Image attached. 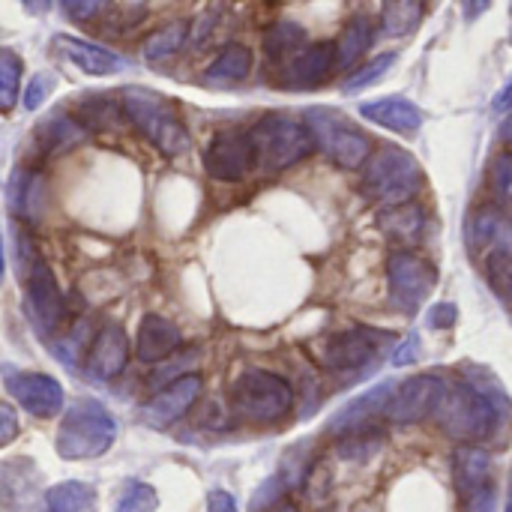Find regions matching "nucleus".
Listing matches in <instances>:
<instances>
[{
    "mask_svg": "<svg viewBox=\"0 0 512 512\" xmlns=\"http://www.w3.org/2000/svg\"><path fill=\"white\" fill-rule=\"evenodd\" d=\"M468 381L447 384L444 402L435 414L438 426L459 441H486L501 426L504 417L512 423V402L489 369H465Z\"/></svg>",
    "mask_w": 512,
    "mask_h": 512,
    "instance_id": "nucleus-1",
    "label": "nucleus"
},
{
    "mask_svg": "<svg viewBox=\"0 0 512 512\" xmlns=\"http://www.w3.org/2000/svg\"><path fill=\"white\" fill-rule=\"evenodd\" d=\"M117 441V420L96 399H75L57 429V453L66 462H87L105 456Z\"/></svg>",
    "mask_w": 512,
    "mask_h": 512,
    "instance_id": "nucleus-2",
    "label": "nucleus"
},
{
    "mask_svg": "<svg viewBox=\"0 0 512 512\" xmlns=\"http://www.w3.org/2000/svg\"><path fill=\"white\" fill-rule=\"evenodd\" d=\"M120 108L126 114V120L165 156H180L192 147V138L180 120V114L174 111V105L147 87H126L120 96Z\"/></svg>",
    "mask_w": 512,
    "mask_h": 512,
    "instance_id": "nucleus-3",
    "label": "nucleus"
},
{
    "mask_svg": "<svg viewBox=\"0 0 512 512\" xmlns=\"http://www.w3.org/2000/svg\"><path fill=\"white\" fill-rule=\"evenodd\" d=\"M360 186H363L366 198H372L384 207L405 204L420 192L423 168L408 150H402L396 144H384L363 165V183Z\"/></svg>",
    "mask_w": 512,
    "mask_h": 512,
    "instance_id": "nucleus-4",
    "label": "nucleus"
},
{
    "mask_svg": "<svg viewBox=\"0 0 512 512\" xmlns=\"http://www.w3.org/2000/svg\"><path fill=\"white\" fill-rule=\"evenodd\" d=\"M294 405L291 384L267 369H246L231 387V408L240 420L255 426L279 423Z\"/></svg>",
    "mask_w": 512,
    "mask_h": 512,
    "instance_id": "nucleus-5",
    "label": "nucleus"
},
{
    "mask_svg": "<svg viewBox=\"0 0 512 512\" xmlns=\"http://www.w3.org/2000/svg\"><path fill=\"white\" fill-rule=\"evenodd\" d=\"M249 132L255 141L258 168H264L270 174L303 162L315 147L309 126L288 114H264Z\"/></svg>",
    "mask_w": 512,
    "mask_h": 512,
    "instance_id": "nucleus-6",
    "label": "nucleus"
},
{
    "mask_svg": "<svg viewBox=\"0 0 512 512\" xmlns=\"http://www.w3.org/2000/svg\"><path fill=\"white\" fill-rule=\"evenodd\" d=\"M306 126L315 138V147L336 162L339 168H360L372 156V141L366 132H360L342 111L336 108H309Z\"/></svg>",
    "mask_w": 512,
    "mask_h": 512,
    "instance_id": "nucleus-7",
    "label": "nucleus"
},
{
    "mask_svg": "<svg viewBox=\"0 0 512 512\" xmlns=\"http://www.w3.org/2000/svg\"><path fill=\"white\" fill-rule=\"evenodd\" d=\"M387 282H390V303L399 312L414 315L429 300L438 273L432 261L420 258L417 252L399 249L387 258Z\"/></svg>",
    "mask_w": 512,
    "mask_h": 512,
    "instance_id": "nucleus-8",
    "label": "nucleus"
},
{
    "mask_svg": "<svg viewBox=\"0 0 512 512\" xmlns=\"http://www.w3.org/2000/svg\"><path fill=\"white\" fill-rule=\"evenodd\" d=\"M18 276L27 291V309H30L33 324L42 330V336H54L69 321V306H66V297L60 294L57 279L48 270L45 258L39 255L36 261L21 267Z\"/></svg>",
    "mask_w": 512,
    "mask_h": 512,
    "instance_id": "nucleus-9",
    "label": "nucleus"
},
{
    "mask_svg": "<svg viewBox=\"0 0 512 512\" xmlns=\"http://www.w3.org/2000/svg\"><path fill=\"white\" fill-rule=\"evenodd\" d=\"M258 165L255 141L252 132L240 129H222L210 138L204 150V168L213 180H243L252 168Z\"/></svg>",
    "mask_w": 512,
    "mask_h": 512,
    "instance_id": "nucleus-10",
    "label": "nucleus"
},
{
    "mask_svg": "<svg viewBox=\"0 0 512 512\" xmlns=\"http://www.w3.org/2000/svg\"><path fill=\"white\" fill-rule=\"evenodd\" d=\"M447 384L438 375H414L402 381L390 399L387 417L393 423H420L426 417H435L444 402Z\"/></svg>",
    "mask_w": 512,
    "mask_h": 512,
    "instance_id": "nucleus-11",
    "label": "nucleus"
},
{
    "mask_svg": "<svg viewBox=\"0 0 512 512\" xmlns=\"http://www.w3.org/2000/svg\"><path fill=\"white\" fill-rule=\"evenodd\" d=\"M6 393L30 414L39 420H48L63 411V387L57 378L45 372H15L6 369Z\"/></svg>",
    "mask_w": 512,
    "mask_h": 512,
    "instance_id": "nucleus-12",
    "label": "nucleus"
},
{
    "mask_svg": "<svg viewBox=\"0 0 512 512\" xmlns=\"http://www.w3.org/2000/svg\"><path fill=\"white\" fill-rule=\"evenodd\" d=\"M204 381L201 375H180L177 381H171L168 387H162L144 408H141V420L150 429H168L171 423H177L201 396Z\"/></svg>",
    "mask_w": 512,
    "mask_h": 512,
    "instance_id": "nucleus-13",
    "label": "nucleus"
},
{
    "mask_svg": "<svg viewBox=\"0 0 512 512\" xmlns=\"http://www.w3.org/2000/svg\"><path fill=\"white\" fill-rule=\"evenodd\" d=\"M381 351V333L348 330L327 342V366L339 375H357L375 363Z\"/></svg>",
    "mask_w": 512,
    "mask_h": 512,
    "instance_id": "nucleus-14",
    "label": "nucleus"
},
{
    "mask_svg": "<svg viewBox=\"0 0 512 512\" xmlns=\"http://www.w3.org/2000/svg\"><path fill=\"white\" fill-rule=\"evenodd\" d=\"M393 393H396V384H393V381H384V384L366 390L363 396H357L354 402H348V405L330 420V432L345 438V435H357V432L375 429V420H378V417H387V408H390Z\"/></svg>",
    "mask_w": 512,
    "mask_h": 512,
    "instance_id": "nucleus-15",
    "label": "nucleus"
},
{
    "mask_svg": "<svg viewBox=\"0 0 512 512\" xmlns=\"http://www.w3.org/2000/svg\"><path fill=\"white\" fill-rule=\"evenodd\" d=\"M468 243L474 252L495 261L512 258V219L495 207H483L468 219Z\"/></svg>",
    "mask_w": 512,
    "mask_h": 512,
    "instance_id": "nucleus-16",
    "label": "nucleus"
},
{
    "mask_svg": "<svg viewBox=\"0 0 512 512\" xmlns=\"http://www.w3.org/2000/svg\"><path fill=\"white\" fill-rule=\"evenodd\" d=\"M126 360H129V342H126L123 327L120 324H105L93 336L90 351H87V372H90V378L114 381L126 369Z\"/></svg>",
    "mask_w": 512,
    "mask_h": 512,
    "instance_id": "nucleus-17",
    "label": "nucleus"
},
{
    "mask_svg": "<svg viewBox=\"0 0 512 512\" xmlns=\"http://www.w3.org/2000/svg\"><path fill=\"white\" fill-rule=\"evenodd\" d=\"M51 45H54V51L60 57H66L69 63H75L87 75H117V72L126 69V60L120 54H114V51H108V48H102L96 42H84L78 36L57 33L51 39Z\"/></svg>",
    "mask_w": 512,
    "mask_h": 512,
    "instance_id": "nucleus-18",
    "label": "nucleus"
},
{
    "mask_svg": "<svg viewBox=\"0 0 512 512\" xmlns=\"http://www.w3.org/2000/svg\"><path fill=\"white\" fill-rule=\"evenodd\" d=\"M135 351H138V360L153 366V363H162L168 357H174L183 345V336H180V327L162 315H144L141 324H138V339H135Z\"/></svg>",
    "mask_w": 512,
    "mask_h": 512,
    "instance_id": "nucleus-19",
    "label": "nucleus"
},
{
    "mask_svg": "<svg viewBox=\"0 0 512 512\" xmlns=\"http://www.w3.org/2000/svg\"><path fill=\"white\" fill-rule=\"evenodd\" d=\"M360 114L390 132L399 135H417L423 126V111L405 99V96H381V99H369L360 105Z\"/></svg>",
    "mask_w": 512,
    "mask_h": 512,
    "instance_id": "nucleus-20",
    "label": "nucleus"
},
{
    "mask_svg": "<svg viewBox=\"0 0 512 512\" xmlns=\"http://www.w3.org/2000/svg\"><path fill=\"white\" fill-rule=\"evenodd\" d=\"M336 66V45L333 42H315L306 45L285 69V78L291 87H312L324 81Z\"/></svg>",
    "mask_w": 512,
    "mask_h": 512,
    "instance_id": "nucleus-21",
    "label": "nucleus"
},
{
    "mask_svg": "<svg viewBox=\"0 0 512 512\" xmlns=\"http://www.w3.org/2000/svg\"><path fill=\"white\" fill-rule=\"evenodd\" d=\"M453 477H456V492L459 498H471L474 492L486 489L489 486V477H492V459L486 450L474 447V444H465L456 450V459H453Z\"/></svg>",
    "mask_w": 512,
    "mask_h": 512,
    "instance_id": "nucleus-22",
    "label": "nucleus"
},
{
    "mask_svg": "<svg viewBox=\"0 0 512 512\" xmlns=\"http://www.w3.org/2000/svg\"><path fill=\"white\" fill-rule=\"evenodd\" d=\"M378 228H381L390 240H396V243H402V246H414V243L423 237V231H426V213H423V207L414 204V201L393 204V207H384V210H381Z\"/></svg>",
    "mask_w": 512,
    "mask_h": 512,
    "instance_id": "nucleus-23",
    "label": "nucleus"
},
{
    "mask_svg": "<svg viewBox=\"0 0 512 512\" xmlns=\"http://www.w3.org/2000/svg\"><path fill=\"white\" fill-rule=\"evenodd\" d=\"M45 201H48V189H45V180L39 174H15L9 180V210L24 219V222H36L45 210Z\"/></svg>",
    "mask_w": 512,
    "mask_h": 512,
    "instance_id": "nucleus-24",
    "label": "nucleus"
},
{
    "mask_svg": "<svg viewBox=\"0 0 512 512\" xmlns=\"http://www.w3.org/2000/svg\"><path fill=\"white\" fill-rule=\"evenodd\" d=\"M369 45H372V21L366 15H354L336 42V66L339 69L357 66L360 57L369 51Z\"/></svg>",
    "mask_w": 512,
    "mask_h": 512,
    "instance_id": "nucleus-25",
    "label": "nucleus"
},
{
    "mask_svg": "<svg viewBox=\"0 0 512 512\" xmlns=\"http://www.w3.org/2000/svg\"><path fill=\"white\" fill-rule=\"evenodd\" d=\"M249 69H252V51L246 45L231 42L216 54V60L207 66L204 78L213 84H234V81H243L249 75Z\"/></svg>",
    "mask_w": 512,
    "mask_h": 512,
    "instance_id": "nucleus-26",
    "label": "nucleus"
},
{
    "mask_svg": "<svg viewBox=\"0 0 512 512\" xmlns=\"http://www.w3.org/2000/svg\"><path fill=\"white\" fill-rule=\"evenodd\" d=\"M303 48H306V30L294 21H276L264 33V54L273 63H282V60L291 63Z\"/></svg>",
    "mask_w": 512,
    "mask_h": 512,
    "instance_id": "nucleus-27",
    "label": "nucleus"
},
{
    "mask_svg": "<svg viewBox=\"0 0 512 512\" xmlns=\"http://www.w3.org/2000/svg\"><path fill=\"white\" fill-rule=\"evenodd\" d=\"M36 138H39L42 150H66V147L81 144L87 138V129H84V123H78L69 114H51L48 120L39 123Z\"/></svg>",
    "mask_w": 512,
    "mask_h": 512,
    "instance_id": "nucleus-28",
    "label": "nucleus"
},
{
    "mask_svg": "<svg viewBox=\"0 0 512 512\" xmlns=\"http://www.w3.org/2000/svg\"><path fill=\"white\" fill-rule=\"evenodd\" d=\"M48 507L60 512H93L96 510V489L78 480H66L48 489Z\"/></svg>",
    "mask_w": 512,
    "mask_h": 512,
    "instance_id": "nucleus-29",
    "label": "nucleus"
},
{
    "mask_svg": "<svg viewBox=\"0 0 512 512\" xmlns=\"http://www.w3.org/2000/svg\"><path fill=\"white\" fill-rule=\"evenodd\" d=\"M426 0H384L381 24L390 36H408L420 27Z\"/></svg>",
    "mask_w": 512,
    "mask_h": 512,
    "instance_id": "nucleus-30",
    "label": "nucleus"
},
{
    "mask_svg": "<svg viewBox=\"0 0 512 512\" xmlns=\"http://www.w3.org/2000/svg\"><path fill=\"white\" fill-rule=\"evenodd\" d=\"M186 33H189V24L186 21H171V24L159 27L153 36H147L144 57L156 63V60H165V57L177 54L183 48V42H186Z\"/></svg>",
    "mask_w": 512,
    "mask_h": 512,
    "instance_id": "nucleus-31",
    "label": "nucleus"
},
{
    "mask_svg": "<svg viewBox=\"0 0 512 512\" xmlns=\"http://www.w3.org/2000/svg\"><path fill=\"white\" fill-rule=\"evenodd\" d=\"M18 87H21V60L15 57V51L3 48L0 51V105H3V111H9L15 105Z\"/></svg>",
    "mask_w": 512,
    "mask_h": 512,
    "instance_id": "nucleus-32",
    "label": "nucleus"
},
{
    "mask_svg": "<svg viewBox=\"0 0 512 512\" xmlns=\"http://www.w3.org/2000/svg\"><path fill=\"white\" fill-rule=\"evenodd\" d=\"M384 438L378 429H366V432H357V435H345V441L339 444V456L348 459V462H363L369 456H375L381 450Z\"/></svg>",
    "mask_w": 512,
    "mask_h": 512,
    "instance_id": "nucleus-33",
    "label": "nucleus"
},
{
    "mask_svg": "<svg viewBox=\"0 0 512 512\" xmlns=\"http://www.w3.org/2000/svg\"><path fill=\"white\" fill-rule=\"evenodd\" d=\"M159 510V495L147 483H129L126 492L117 498L114 512H156Z\"/></svg>",
    "mask_w": 512,
    "mask_h": 512,
    "instance_id": "nucleus-34",
    "label": "nucleus"
},
{
    "mask_svg": "<svg viewBox=\"0 0 512 512\" xmlns=\"http://www.w3.org/2000/svg\"><path fill=\"white\" fill-rule=\"evenodd\" d=\"M393 63H396V54H393V51H387L384 57H375L372 63L360 66V69L345 81V93H360V90L372 87L378 78H384V75L393 69Z\"/></svg>",
    "mask_w": 512,
    "mask_h": 512,
    "instance_id": "nucleus-35",
    "label": "nucleus"
},
{
    "mask_svg": "<svg viewBox=\"0 0 512 512\" xmlns=\"http://www.w3.org/2000/svg\"><path fill=\"white\" fill-rule=\"evenodd\" d=\"M489 186L501 204H512V153L495 156V162L489 168Z\"/></svg>",
    "mask_w": 512,
    "mask_h": 512,
    "instance_id": "nucleus-36",
    "label": "nucleus"
},
{
    "mask_svg": "<svg viewBox=\"0 0 512 512\" xmlns=\"http://www.w3.org/2000/svg\"><path fill=\"white\" fill-rule=\"evenodd\" d=\"M54 87H57V75L54 72H36L30 78V84L24 87V108L27 111H36L54 93Z\"/></svg>",
    "mask_w": 512,
    "mask_h": 512,
    "instance_id": "nucleus-37",
    "label": "nucleus"
},
{
    "mask_svg": "<svg viewBox=\"0 0 512 512\" xmlns=\"http://www.w3.org/2000/svg\"><path fill=\"white\" fill-rule=\"evenodd\" d=\"M63 3V12L72 18V21H90L96 15L105 12L108 0H60Z\"/></svg>",
    "mask_w": 512,
    "mask_h": 512,
    "instance_id": "nucleus-38",
    "label": "nucleus"
},
{
    "mask_svg": "<svg viewBox=\"0 0 512 512\" xmlns=\"http://www.w3.org/2000/svg\"><path fill=\"white\" fill-rule=\"evenodd\" d=\"M456 321H459V309H456L453 303H435V306L429 309V318H426V324H429L432 330H450Z\"/></svg>",
    "mask_w": 512,
    "mask_h": 512,
    "instance_id": "nucleus-39",
    "label": "nucleus"
},
{
    "mask_svg": "<svg viewBox=\"0 0 512 512\" xmlns=\"http://www.w3.org/2000/svg\"><path fill=\"white\" fill-rule=\"evenodd\" d=\"M462 512H495V489L486 486L462 501Z\"/></svg>",
    "mask_w": 512,
    "mask_h": 512,
    "instance_id": "nucleus-40",
    "label": "nucleus"
},
{
    "mask_svg": "<svg viewBox=\"0 0 512 512\" xmlns=\"http://www.w3.org/2000/svg\"><path fill=\"white\" fill-rule=\"evenodd\" d=\"M18 435V420H15V411L12 405H0V447H9Z\"/></svg>",
    "mask_w": 512,
    "mask_h": 512,
    "instance_id": "nucleus-41",
    "label": "nucleus"
},
{
    "mask_svg": "<svg viewBox=\"0 0 512 512\" xmlns=\"http://www.w3.org/2000/svg\"><path fill=\"white\" fill-rule=\"evenodd\" d=\"M207 510L210 512H237V501H234L228 492L216 489V492H210V498H207Z\"/></svg>",
    "mask_w": 512,
    "mask_h": 512,
    "instance_id": "nucleus-42",
    "label": "nucleus"
},
{
    "mask_svg": "<svg viewBox=\"0 0 512 512\" xmlns=\"http://www.w3.org/2000/svg\"><path fill=\"white\" fill-rule=\"evenodd\" d=\"M417 348H420V339H417V336H408V342L396 351L393 363H396V366H408V363H414V360H417Z\"/></svg>",
    "mask_w": 512,
    "mask_h": 512,
    "instance_id": "nucleus-43",
    "label": "nucleus"
},
{
    "mask_svg": "<svg viewBox=\"0 0 512 512\" xmlns=\"http://www.w3.org/2000/svg\"><path fill=\"white\" fill-rule=\"evenodd\" d=\"M216 21H219V15H216V12H207V15L198 21V27L192 30V39H195V45H204V39L210 36V27H213Z\"/></svg>",
    "mask_w": 512,
    "mask_h": 512,
    "instance_id": "nucleus-44",
    "label": "nucleus"
},
{
    "mask_svg": "<svg viewBox=\"0 0 512 512\" xmlns=\"http://www.w3.org/2000/svg\"><path fill=\"white\" fill-rule=\"evenodd\" d=\"M492 108H495V111H507V108H512V75H510V81L498 90V96H495Z\"/></svg>",
    "mask_w": 512,
    "mask_h": 512,
    "instance_id": "nucleus-45",
    "label": "nucleus"
},
{
    "mask_svg": "<svg viewBox=\"0 0 512 512\" xmlns=\"http://www.w3.org/2000/svg\"><path fill=\"white\" fill-rule=\"evenodd\" d=\"M489 3H492V0H462V6H465V18H468V21L480 18V15L489 9Z\"/></svg>",
    "mask_w": 512,
    "mask_h": 512,
    "instance_id": "nucleus-46",
    "label": "nucleus"
},
{
    "mask_svg": "<svg viewBox=\"0 0 512 512\" xmlns=\"http://www.w3.org/2000/svg\"><path fill=\"white\" fill-rule=\"evenodd\" d=\"M21 3H24V9L33 12V15H42V12L51 9V0H21Z\"/></svg>",
    "mask_w": 512,
    "mask_h": 512,
    "instance_id": "nucleus-47",
    "label": "nucleus"
},
{
    "mask_svg": "<svg viewBox=\"0 0 512 512\" xmlns=\"http://www.w3.org/2000/svg\"><path fill=\"white\" fill-rule=\"evenodd\" d=\"M501 138H504V141H510V144H512V114L507 117V120H504V126H501Z\"/></svg>",
    "mask_w": 512,
    "mask_h": 512,
    "instance_id": "nucleus-48",
    "label": "nucleus"
},
{
    "mask_svg": "<svg viewBox=\"0 0 512 512\" xmlns=\"http://www.w3.org/2000/svg\"><path fill=\"white\" fill-rule=\"evenodd\" d=\"M270 512H297V510H294L291 504H279V507H273V510H270Z\"/></svg>",
    "mask_w": 512,
    "mask_h": 512,
    "instance_id": "nucleus-49",
    "label": "nucleus"
},
{
    "mask_svg": "<svg viewBox=\"0 0 512 512\" xmlns=\"http://www.w3.org/2000/svg\"><path fill=\"white\" fill-rule=\"evenodd\" d=\"M507 512H512V486H510V501H507Z\"/></svg>",
    "mask_w": 512,
    "mask_h": 512,
    "instance_id": "nucleus-50",
    "label": "nucleus"
},
{
    "mask_svg": "<svg viewBox=\"0 0 512 512\" xmlns=\"http://www.w3.org/2000/svg\"><path fill=\"white\" fill-rule=\"evenodd\" d=\"M510 45H512V3H510Z\"/></svg>",
    "mask_w": 512,
    "mask_h": 512,
    "instance_id": "nucleus-51",
    "label": "nucleus"
},
{
    "mask_svg": "<svg viewBox=\"0 0 512 512\" xmlns=\"http://www.w3.org/2000/svg\"><path fill=\"white\" fill-rule=\"evenodd\" d=\"M507 291H510V300H512V276H510V285H507Z\"/></svg>",
    "mask_w": 512,
    "mask_h": 512,
    "instance_id": "nucleus-52",
    "label": "nucleus"
},
{
    "mask_svg": "<svg viewBox=\"0 0 512 512\" xmlns=\"http://www.w3.org/2000/svg\"><path fill=\"white\" fill-rule=\"evenodd\" d=\"M45 512H60V510H54V507H48V510H45Z\"/></svg>",
    "mask_w": 512,
    "mask_h": 512,
    "instance_id": "nucleus-53",
    "label": "nucleus"
}]
</instances>
